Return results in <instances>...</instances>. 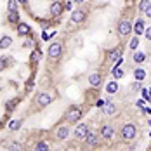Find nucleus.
I'll use <instances>...</instances> for the list:
<instances>
[{"label":"nucleus","instance_id":"obj_1","mask_svg":"<svg viewBox=\"0 0 151 151\" xmlns=\"http://www.w3.org/2000/svg\"><path fill=\"white\" fill-rule=\"evenodd\" d=\"M136 127L134 125H130V123H128V125H125L123 128H122V136H123V139H134L136 137Z\"/></svg>","mask_w":151,"mask_h":151},{"label":"nucleus","instance_id":"obj_2","mask_svg":"<svg viewBox=\"0 0 151 151\" xmlns=\"http://www.w3.org/2000/svg\"><path fill=\"white\" fill-rule=\"evenodd\" d=\"M130 31H132L130 21H120V25H118V33H120V35H128Z\"/></svg>","mask_w":151,"mask_h":151},{"label":"nucleus","instance_id":"obj_3","mask_svg":"<svg viewBox=\"0 0 151 151\" xmlns=\"http://www.w3.org/2000/svg\"><path fill=\"white\" fill-rule=\"evenodd\" d=\"M61 52H63V45H61V44H57V42L49 47V56H51L52 59L59 57V56H61Z\"/></svg>","mask_w":151,"mask_h":151},{"label":"nucleus","instance_id":"obj_4","mask_svg":"<svg viewBox=\"0 0 151 151\" xmlns=\"http://www.w3.org/2000/svg\"><path fill=\"white\" fill-rule=\"evenodd\" d=\"M82 118V111L78 110V108H71V110L68 111V120L70 122H78Z\"/></svg>","mask_w":151,"mask_h":151},{"label":"nucleus","instance_id":"obj_5","mask_svg":"<svg viewBox=\"0 0 151 151\" xmlns=\"http://www.w3.org/2000/svg\"><path fill=\"white\" fill-rule=\"evenodd\" d=\"M87 134H89V127H87V125H78V127H76L75 136H76L78 139H85V137H87Z\"/></svg>","mask_w":151,"mask_h":151},{"label":"nucleus","instance_id":"obj_6","mask_svg":"<svg viewBox=\"0 0 151 151\" xmlns=\"http://www.w3.org/2000/svg\"><path fill=\"white\" fill-rule=\"evenodd\" d=\"M51 101H52V99H51V96H49V94H40V96L37 97V104H38V106H42V108L49 106V104H51Z\"/></svg>","mask_w":151,"mask_h":151},{"label":"nucleus","instance_id":"obj_7","mask_svg":"<svg viewBox=\"0 0 151 151\" xmlns=\"http://www.w3.org/2000/svg\"><path fill=\"white\" fill-rule=\"evenodd\" d=\"M83 19H85V12H83V11H73V14H71V21H73L75 25L82 23Z\"/></svg>","mask_w":151,"mask_h":151},{"label":"nucleus","instance_id":"obj_8","mask_svg":"<svg viewBox=\"0 0 151 151\" xmlns=\"http://www.w3.org/2000/svg\"><path fill=\"white\" fill-rule=\"evenodd\" d=\"M113 134H115V130H113V127H110V125H104V127L101 128V136H102L104 139H111Z\"/></svg>","mask_w":151,"mask_h":151},{"label":"nucleus","instance_id":"obj_9","mask_svg":"<svg viewBox=\"0 0 151 151\" xmlns=\"http://www.w3.org/2000/svg\"><path fill=\"white\" fill-rule=\"evenodd\" d=\"M70 136V128L68 127H61L59 130H57V134H56V137L59 139V141H63V139H66Z\"/></svg>","mask_w":151,"mask_h":151},{"label":"nucleus","instance_id":"obj_10","mask_svg":"<svg viewBox=\"0 0 151 151\" xmlns=\"http://www.w3.org/2000/svg\"><path fill=\"white\" fill-rule=\"evenodd\" d=\"M12 44V38L9 35H4L2 38H0V49H9Z\"/></svg>","mask_w":151,"mask_h":151},{"label":"nucleus","instance_id":"obj_11","mask_svg":"<svg viewBox=\"0 0 151 151\" xmlns=\"http://www.w3.org/2000/svg\"><path fill=\"white\" fill-rule=\"evenodd\" d=\"M89 83L92 85V87H99V83H101V75L99 73H92L89 76Z\"/></svg>","mask_w":151,"mask_h":151},{"label":"nucleus","instance_id":"obj_12","mask_svg":"<svg viewBox=\"0 0 151 151\" xmlns=\"http://www.w3.org/2000/svg\"><path fill=\"white\" fill-rule=\"evenodd\" d=\"M83 141L87 142V146H94V144L97 142V134H96V132H89L87 137H85Z\"/></svg>","mask_w":151,"mask_h":151},{"label":"nucleus","instance_id":"obj_13","mask_svg":"<svg viewBox=\"0 0 151 151\" xmlns=\"http://www.w3.org/2000/svg\"><path fill=\"white\" fill-rule=\"evenodd\" d=\"M63 9H64V7H63L59 2H54V4L51 5V14H52V16H59V14L63 12Z\"/></svg>","mask_w":151,"mask_h":151},{"label":"nucleus","instance_id":"obj_14","mask_svg":"<svg viewBox=\"0 0 151 151\" xmlns=\"http://www.w3.org/2000/svg\"><path fill=\"white\" fill-rule=\"evenodd\" d=\"M116 90H118V83L116 82H110V83L106 85V92L108 94H115Z\"/></svg>","mask_w":151,"mask_h":151},{"label":"nucleus","instance_id":"obj_15","mask_svg":"<svg viewBox=\"0 0 151 151\" xmlns=\"http://www.w3.org/2000/svg\"><path fill=\"white\" fill-rule=\"evenodd\" d=\"M28 31H30V26L26 23H19L17 25V33L19 35H28Z\"/></svg>","mask_w":151,"mask_h":151},{"label":"nucleus","instance_id":"obj_16","mask_svg":"<svg viewBox=\"0 0 151 151\" xmlns=\"http://www.w3.org/2000/svg\"><path fill=\"white\" fill-rule=\"evenodd\" d=\"M102 108H104V113H106V115H113V113H115V104H113V102H104Z\"/></svg>","mask_w":151,"mask_h":151},{"label":"nucleus","instance_id":"obj_17","mask_svg":"<svg viewBox=\"0 0 151 151\" xmlns=\"http://www.w3.org/2000/svg\"><path fill=\"white\" fill-rule=\"evenodd\" d=\"M120 57H122V49H115V51H113V52L110 54V61H111V63L118 61Z\"/></svg>","mask_w":151,"mask_h":151},{"label":"nucleus","instance_id":"obj_18","mask_svg":"<svg viewBox=\"0 0 151 151\" xmlns=\"http://www.w3.org/2000/svg\"><path fill=\"white\" fill-rule=\"evenodd\" d=\"M134 76H136V80H137V82H142V80L146 78V71H144L142 68H139V70H136Z\"/></svg>","mask_w":151,"mask_h":151},{"label":"nucleus","instance_id":"obj_19","mask_svg":"<svg viewBox=\"0 0 151 151\" xmlns=\"http://www.w3.org/2000/svg\"><path fill=\"white\" fill-rule=\"evenodd\" d=\"M134 31L137 33V35H141L142 31H144V21H137V23H136V26H134Z\"/></svg>","mask_w":151,"mask_h":151},{"label":"nucleus","instance_id":"obj_20","mask_svg":"<svg viewBox=\"0 0 151 151\" xmlns=\"http://www.w3.org/2000/svg\"><path fill=\"white\" fill-rule=\"evenodd\" d=\"M7 9L12 12V11H17V0H9L7 2Z\"/></svg>","mask_w":151,"mask_h":151},{"label":"nucleus","instance_id":"obj_21","mask_svg":"<svg viewBox=\"0 0 151 151\" xmlns=\"http://www.w3.org/2000/svg\"><path fill=\"white\" fill-rule=\"evenodd\" d=\"M19 127H21V120H12V122L9 123V128H11V130H17Z\"/></svg>","mask_w":151,"mask_h":151},{"label":"nucleus","instance_id":"obj_22","mask_svg":"<svg viewBox=\"0 0 151 151\" xmlns=\"http://www.w3.org/2000/svg\"><path fill=\"white\" fill-rule=\"evenodd\" d=\"M9 21H11V23H19V16H17L16 11H12V12L9 14Z\"/></svg>","mask_w":151,"mask_h":151},{"label":"nucleus","instance_id":"obj_23","mask_svg":"<svg viewBox=\"0 0 151 151\" xmlns=\"http://www.w3.org/2000/svg\"><path fill=\"white\" fill-rule=\"evenodd\" d=\"M113 76H115V78H122V76H123V71L120 70V66H115V68H113Z\"/></svg>","mask_w":151,"mask_h":151},{"label":"nucleus","instance_id":"obj_24","mask_svg":"<svg viewBox=\"0 0 151 151\" xmlns=\"http://www.w3.org/2000/svg\"><path fill=\"white\" fill-rule=\"evenodd\" d=\"M35 149H37V151H47V149H49V146H47L45 142H38V144L35 146Z\"/></svg>","mask_w":151,"mask_h":151},{"label":"nucleus","instance_id":"obj_25","mask_svg":"<svg viewBox=\"0 0 151 151\" xmlns=\"http://www.w3.org/2000/svg\"><path fill=\"white\" fill-rule=\"evenodd\" d=\"M134 61H136V63H142V61H144V54H142V52H136V54H134Z\"/></svg>","mask_w":151,"mask_h":151},{"label":"nucleus","instance_id":"obj_26","mask_svg":"<svg viewBox=\"0 0 151 151\" xmlns=\"http://www.w3.org/2000/svg\"><path fill=\"white\" fill-rule=\"evenodd\" d=\"M148 7H149V0H141V4H139V9H141V11L144 12V11H146Z\"/></svg>","mask_w":151,"mask_h":151},{"label":"nucleus","instance_id":"obj_27","mask_svg":"<svg viewBox=\"0 0 151 151\" xmlns=\"http://www.w3.org/2000/svg\"><path fill=\"white\" fill-rule=\"evenodd\" d=\"M40 57H42V56H40V52H38V51H35V52L31 54V61H33V63H38V61H40Z\"/></svg>","mask_w":151,"mask_h":151},{"label":"nucleus","instance_id":"obj_28","mask_svg":"<svg viewBox=\"0 0 151 151\" xmlns=\"http://www.w3.org/2000/svg\"><path fill=\"white\" fill-rule=\"evenodd\" d=\"M137 44H139V38H137V37L132 38V40H130V49H137Z\"/></svg>","mask_w":151,"mask_h":151},{"label":"nucleus","instance_id":"obj_29","mask_svg":"<svg viewBox=\"0 0 151 151\" xmlns=\"http://www.w3.org/2000/svg\"><path fill=\"white\" fill-rule=\"evenodd\" d=\"M52 35H56V33H47V31H44V33H42V38H44V40H51Z\"/></svg>","mask_w":151,"mask_h":151},{"label":"nucleus","instance_id":"obj_30","mask_svg":"<svg viewBox=\"0 0 151 151\" xmlns=\"http://www.w3.org/2000/svg\"><path fill=\"white\" fill-rule=\"evenodd\" d=\"M142 96L148 99V101H151V96H149V92H148V89H142Z\"/></svg>","mask_w":151,"mask_h":151},{"label":"nucleus","instance_id":"obj_31","mask_svg":"<svg viewBox=\"0 0 151 151\" xmlns=\"http://www.w3.org/2000/svg\"><path fill=\"white\" fill-rule=\"evenodd\" d=\"M64 9H66V11H71V9H73V2H68L66 5H64Z\"/></svg>","mask_w":151,"mask_h":151},{"label":"nucleus","instance_id":"obj_32","mask_svg":"<svg viewBox=\"0 0 151 151\" xmlns=\"http://www.w3.org/2000/svg\"><path fill=\"white\" fill-rule=\"evenodd\" d=\"M96 106H97V108H102V106H104V101H102V99H99V101H97V104H96Z\"/></svg>","mask_w":151,"mask_h":151},{"label":"nucleus","instance_id":"obj_33","mask_svg":"<svg viewBox=\"0 0 151 151\" xmlns=\"http://www.w3.org/2000/svg\"><path fill=\"white\" fill-rule=\"evenodd\" d=\"M9 149H21V146L19 144H12V146H9Z\"/></svg>","mask_w":151,"mask_h":151},{"label":"nucleus","instance_id":"obj_34","mask_svg":"<svg viewBox=\"0 0 151 151\" xmlns=\"http://www.w3.org/2000/svg\"><path fill=\"white\" fill-rule=\"evenodd\" d=\"M144 12H146V16H148V17H151V5H149V7H148Z\"/></svg>","mask_w":151,"mask_h":151},{"label":"nucleus","instance_id":"obj_35","mask_svg":"<svg viewBox=\"0 0 151 151\" xmlns=\"http://www.w3.org/2000/svg\"><path fill=\"white\" fill-rule=\"evenodd\" d=\"M146 38H149V40H151V28H148V30H146Z\"/></svg>","mask_w":151,"mask_h":151},{"label":"nucleus","instance_id":"obj_36","mask_svg":"<svg viewBox=\"0 0 151 151\" xmlns=\"http://www.w3.org/2000/svg\"><path fill=\"white\" fill-rule=\"evenodd\" d=\"M132 89H141V82H137V83H134V85H132Z\"/></svg>","mask_w":151,"mask_h":151},{"label":"nucleus","instance_id":"obj_37","mask_svg":"<svg viewBox=\"0 0 151 151\" xmlns=\"http://www.w3.org/2000/svg\"><path fill=\"white\" fill-rule=\"evenodd\" d=\"M4 66H5V64H4V61L0 59V70H4Z\"/></svg>","mask_w":151,"mask_h":151},{"label":"nucleus","instance_id":"obj_38","mask_svg":"<svg viewBox=\"0 0 151 151\" xmlns=\"http://www.w3.org/2000/svg\"><path fill=\"white\" fill-rule=\"evenodd\" d=\"M73 2H78V4H83V2H85V0H73Z\"/></svg>","mask_w":151,"mask_h":151},{"label":"nucleus","instance_id":"obj_39","mask_svg":"<svg viewBox=\"0 0 151 151\" xmlns=\"http://www.w3.org/2000/svg\"><path fill=\"white\" fill-rule=\"evenodd\" d=\"M17 2H21V4H26V2H28V0H17Z\"/></svg>","mask_w":151,"mask_h":151},{"label":"nucleus","instance_id":"obj_40","mask_svg":"<svg viewBox=\"0 0 151 151\" xmlns=\"http://www.w3.org/2000/svg\"><path fill=\"white\" fill-rule=\"evenodd\" d=\"M148 92H149V96H151V87H149V89H148Z\"/></svg>","mask_w":151,"mask_h":151},{"label":"nucleus","instance_id":"obj_41","mask_svg":"<svg viewBox=\"0 0 151 151\" xmlns=\"http://www.w3.org/2000/svg\"><path fill=\"white\" fill-rule=\"evenodd\" d=\"M149 125H151V120H149Z\"/></svg>","mask_w":151,"mask_h":151}]
</instances>
